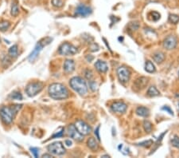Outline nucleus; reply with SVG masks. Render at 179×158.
I'll list each match as a JSON object with an SVG mask.
<instances>
[{"label": "nucleus", "instance_id": "nucleus-1", "mask_svg": "<svg viewBox=\"0 0 179 158\" xmlns=\"http://www.w3.org/2000/svg\"><path fill=\"white\" fill-rule=\"evenodd\" d=\"M22 105H14L9 106H2L0 109V117L6 124H11L14 117L16 116Z\"/></svg>", "mask_w": 179, "mask_h": 158}, {"label": "nucleus", "instance_id": "nucleus-2", "mask_svg": "<svg viewBox=\"0 0 179 158\" xmlns=\"http://www.w3.org/2000/svg\"><path fill=\"white\" fill-rule=\"evenodd\" d=\"M48 92L50 97L55 100H64L69 97V91L64 85L61 83L51 84Z\"/></svg>", "mask_w": 179, "mask_h": 158}, {"label": "nucleus", "instance_id": "nucleus-3", "mask_svg": "<svg viewBox=\"0 0 179 158\" xmlns=\"http://www.w3.org/2000/svg\"><path fill=\"white\" fill-rule=\"evenodd\" d=\"M71 88L80 95H85L88 93V85L87 82L81 77H74L69 81Z\"/></svg>", "mask_w": 179, "mask_h": 158}, {"label": "nucleus", "instance_id": "nucleus-4", "mask_svg": "<svg viewBox=\"0 0 179 158\" xmlns=\"http://www.w3.org/2000/svg\"><path fill=\"white\" fill-rule=\"evenodd\" d=\"M51 41H52V39L50 38H43L42 40H41L39 42L37 43L35 47H34V49L33 50V51L30 53V54L29 55L28 59L30 60V62H33V61L38 57L40 52L42 50L43 47H44L45 45L50 44Z\"/></svg>", "mask_w": 179, "mask_h": 158}, {"label": "nucleus", "instance_id": "nucleus-5", "mask_svg": "<svg viewBox=\"0 0 179 158\" xmlns=\"http://www.w3.org/2000/svg\"><path fill=\"white\" fill-rule=\"evenodd\" d=\"M43 84L40 81H34L28 84L26 88V93L29 97H34L42 90Z\"/></svg>", "mask_w": 179, "mask_h": 158}, {"label": "nucleus", "instance_id": "nucleus-6", "mask_svg": "<svg viewBox=\"0 0 179 158\" xmlns=\"http://www.w3.org/2000/svg\"><path fill=\"white\" fill-rule=\"evenodd\" d=\"M58 53L63 56H70L76 54L77 53V48L74 46L72 44L69 42L62 43L58 49Z\"/></svg>", "mask_w": 179, "mask_h": 158}, {"label": "nucleus", "instance_id": "nucleus-7", "mask_svg": "<svg viewBox=\"0 0 179 158\" xmlns=\"http://www.w3.org/2000/svg\"><path fill=\"white\" fill-rule=\"evenodd\" d=\"M48 150L50 153H52L53 155L56 156H61L64 155L65 153V148H64V146L62 145L61 142L60 141H57L54 143H52L51 145L47 147Z\"/></svg>", "mask_w": 179, "mask_h": 158}, {"label": "nucleus", "instance_id": "nucleus-8", "mask_svg": "<svg viewBox=\"0 0 179 158\" xmlns=\"http://www.w3.org/2000/svg\"><path fill=\"white\" fill-rule=\"evenodd\" d=\"M117 76L122 83H126L131 77V72L126 67L120 66L117 69Z\"/></svg>", "mask_w": 179, "mask_h": 158}, {"label": "nucleus", "instance_id": "nucleus-9", "mask_svg": "<svg viewBox=\"0 0 179 158\" xmlns=\"http://www.w3.org/2000/svg\"><path fill=\"white\" fill-rule=\"evenodd\" d=\"M75 127H76V129H77V131L81 134H82L83 136L88 135V134L90 133L91 131H92L91 127L89 126L86 122L82 121V120L76 121V123H75Z\"/></svg>", "mask_w": 179, "mask_h": 158}, {"label": "nucleus", "instance_id": "nucleus-10", "mask_svg": "<svg viewBox=\"0 0 179 158\" xmlns=\"http://www.w3.org/2000/svg\"><path fill=\"white\" fill-rule=\"evenodd\" d=\"M177 44H178V39L174 35L168 36L163 42V46L167 50H174L177 46Z\"/></svg>", "mask_w": 179, "mask_h": 158}, {"label": "nucleus", "instance_id": "nucleus-11", "mask_svg": "<svg viewBox=\"0 0 179 158\" xmlns=\"http://www.w3.org/2000/svg\"><path fill=\"white\" fill-rule=\"evenodd\" d=\"M92 8L88 6H85L84 4H80L78 7L76 8V14L79 15V16L81 17H87L88 16L89 14H92Z\"/></svg>", "mask_w": 179, "mask_h": 158}, {"label": "nucleus", "instance_id": "nucleus-12", "mask_svg": "<svg viewBox=\"0 0 179 158\" xmlns=\"http://www.w3.org/2000/svg\"><path fill=\"white\" fill-rule=\"evenodd\" d=\"M68 132H69V135L70 137H72L74 140H76L77 141H83V135L81 134L77 131V129H76V127L73 124H70L68 128Z\"/></svg>", "mask_w": 179, "mask_h": 158}, {"label": "nucleus", "instance_id": "nucleus-13", "mask_svg": "<svg viewBox=\"0 0 179 158\" xmlns=\"http://www.w3.org/2000/svg\"><path fill=\"white\" fill-rule=\"evenodd\" d=\"M111 109L115 113H124L126 112V109H127V105L123 101H116V102H114L111 105Z\"/></svg>", "mask_w": 179, "mask_h": 158}, {"label": "nucleus", "instance_id": "nucleus-14", "mask_svg": "<svg viewBox=\"0 0 179 158\" xmlns=\"http://www.w3.org/2000/svg\"><path fill=\"white\" fill-rule=\"evenodd\" d=\"M95 68L100 73H106L107 71V69H108L107 63L104 62V61H101V60H98L97 62H95Z\"/></svg>", "mask_w": 179, "mask_h": 158}, {"label": "nucleus", "instance_id": "nucleus-15", "mask_svg": "<svg viewBox=\"0 0 179 158\" xmlns=\"http://www.w3.org/2000/svg\"><path fill=\"white\" fill-rule=\"evenodd\" d=\"M148 83V79L145 77H141L138 78L135 81V86L136 88H138V89H142L145 88L146 86Z\"/></svg>", "mask_w": 179, "mask_h": 158}, {"label": "nucleus", "instance_id": "nucleus-16", "mask_svg": "<svg viewBox=\"0 0 179 158\" xmlns=\"http://www.w3.org/2000/svg\"><path fill=\"white\" fill-rule=\"evenodd\" d=\"M64 70L65 73H72L75 69V62L73 60L68 59L64 63Z\"/></svg>", "mask_w": 179, "mask_h": 158}, {"label": "nucleus", "instance_id": "nucleus-17", "mask_svg": "<svg viewBox=\"0 0 179 158\" xmlns=\"http://www.w3.org/2000/svg\"><path fill=\"white\" fill-rule=\"evenodd\" d=\"M136 114L138 116H140V117H146L149 116L150 114V111L148 110L147 108L143 107V106H140V107H138L136 109Z\"/></svg>", "mask_w": 179, "mask_h": 158}, {"label": "nucleus", "instance_id": "nucleus-18", "mask_svg": "<svg viewBox=\"0 0 179 158\" xmlns=\"http://www.w3.org/2000/svg\"><path fill=\"white\" fill-rule=\"evenodd\" d=\"M87 145H88V147L90 149L93 151H95L99 147V145L96 142L95 138H93V137H90V138H88V141H87Z\"/></svg>", "mask_w": 179, "mask_h": 158}, {"label": "nucleus", "instance_id": "nucleus-19", "mask_svg": "<svg viewBox=\"0 0 179 158\" xmlns=\"http://www.w3.org/2000/svg\"><path fill=\"white\" fill-rule=\"evenodd\" d=\"M153 59L157 63H162L165 59V54L162 52H157L152 56Z\"/></svg>", "mask_w": 179, "mask_h": 158}, {"label": "nucleus", "instance_id": "nucleus-20", "mask_svg": "<svg viewBox=\"0 0 179 158\" xmlns=\"http://www.w3.org/2000/svg\"><path fill=\"white\" fill-rule=\"evenodd\" d=\"M9 56L11 57H17L18 55V47L17 45H13L8 51Z\"/></svg>", "mask_w": 179, "mask_h": 158}, {"label": "nucleus", "instance_id": "nucleus-21", "mask_svg": "<svg viewBox=\"0 0 179 158\" xmlns=\"http://www.w3.org/2000/svg\"><path fill=\"white\" fill-rule=\"evenodd\" d=\"M145 70L148 73H154L156 70L155 65L150 61H146L145 64Z\"/></svg>", "mask_w": 179, "mask_h": 158}, {"label": "nucleus", "instance_id": "nucleus-22", "mask_svg": "<svg viewBox=\"0 0 179 158\" xmlns=\"http://www.w3.org/2000/svg\"><path fill=\"white\" fill-rule=\"evenodd\" d=\"M160 94V92L157 89L155 86H150L147 90V95L153 98V97H157Z\"/></svg>", "mask_w": 179, "mask_h": 158}, {"label": "nucleus", "instance_id": "nucleus-23", "mask_svg": "<svg viewBox=\"0 0 179 158\" xmlns=\"http://www.w3.org/2000/svg\"><path fill=\"white\" fill-rule=\"evenodd\" d=\"M12 16L16 17L19 14V8L18 6V3L16 2H13L11 5V11H10Z\"/></svg>", "mask_w": 179, "mask_h": 158}, {"label": "nucleus", "instance_id": "nucleus-24", "mask_svg": "<svg viewBox=\"0 0 179 158\" xmlns=\"http://www.w3.org/2000/svg\"><path fill=\"white\" fill-rule=\"evenodd\" d=\"M10 98H11V99H13V100H22V95H21V93H20L19 91H14L13 93H10Z\"/></svg>", "mask_w": 179, "mask_h": 158}, {"label": "nucleus", "instance_id": "nucleus-25", "mask_svg": "<svg viewBox=\"0 0 179 158\" xmlns=\"http://www.w3.org/2000/svg\"><path fill=\"white\" fill-rule=\"evenodd\" d=\"M10 26V23L8 21H2L0 22V31L4 32V31H7Z\"/></svg>", "mask_w": 179, "mask_h": 158}, {"label": "nucleus", "instance_id": "nucleus-26", "mask_svg": "<svg viewBox=\"0 0 179 158\" xmlns=\"http://www.w3.org/2000/svg\"><path fill=\"white\" fill-rule=\"evenodd\" d=\"M143 128H144V130L146 133H150L153 129L152 124L149 121H144V122H143Z\"/></svg>", "mask_w": 179, "mask_h": 158}, {"label": "nucleus", "instance_id": "nucleus-27", "mask_svg": "<svg viewBox=\"0 0 179 158\" xmlns=\"http://www.w3.org/2000/svg\"><path fill=\"white\" fill-rule=\"evenodd\" d=\"M169 21L173 24H177L179 22V16L178 15H177V14H169Z\"/></svg>", "mask_w": 179, "mask_h": 158}, {"label": "nucleus", "instance_id": "nucleus-28", "mask_svg": "<svg viewBox=\"0 0 179 158\" xmlns=\"http://www.w3.org/2000/svg\"><path fill=\"white\" fill-rule=\"evenodd\" d=\"M149 17H151V20L152 21L156 22L160 19V14H158L156 11H152L149 14Z\"/></svg>", "mask_w": 179, "mask_h": 158}, {"label": "nucleus", "instance_id": "nucleus-29", "mask_svg": "<svg viewBox=\"0 0 179 158\" xmlns=\"http://www.w3.org/2000/svg\"><path fill=\"white\" fill-rule=\"evenodd\" d=\"M171 144L174 147L179 148V136L177 135L174 136V137L171 139Z\"/></svg>", "mask_w": 179, "mask_h": 158}, {"label": "nucleus", "instance_id": "nucleus-30", "mask_svg": "<svg viewBox=\"0 0 179 158\" xmlns=\"http://www.w3.org/2000/svg\"><path fill=\"white\" fill-rule=\"evenodd\" d=\"M84 75H85V78L89 81H92L93 78V73L92 70L90 69H86L84 71Z\"/></svg>", "mask_w": 179, "mask_h": 158}, {"label": "nucleus", "instance_id": "nucleus-31", "mask_svg": "<svg viewBox=\"0 0 179 158\" xmlns=\"http://www.w3.org/2000/svg\"><path fill=\"white\" fill-rule=\"evenodd\" d=\"M53 6H54L55 7H61L64 4L63 0H52Z\"/></svg>", "mask_w": 179, "mask_h": 158}, {"label": "nucleus", "instance_id": "nucleus-32", "mask_svg": "<svg viewBox=\"0 0 179 158\" xmlns=\"http://www.w3.org/2000/svg\"><path fill=\"white\" fill-rule=\"evenodd\" d=\"M151 145H153V141H151V140H149V141H143V142H141V143L138 144V145L143 146V147H150Z\"/></svg>", "mask_w": 179, "mask_h": 158}, {"label": "nucleus", "instance_id": "nucleus-33", "mask_svg": "<svg viewBox=\"0 0 179 158\" xmlns=\"http://www.w3.org/2000/svg\"><path fill=\"white\" fill-rule=\"evenodd\" d=\"M89 88L93 91V92H95L96 89H97V84L95 81H89Z\"/></svg>", "mask_w": 179, "mask_h": 158}, {"label": "nucleus", "instance_id": "nucleus-34", "mask_svg": "<svg viewBox=\"0 0 179 158\" xmlns=\"http://www.w3.org/2000/svg\"><path fill=\"white\" fill-rule=\"evenodd\" d=\"M30 152L33 154L34 157H39V149L38 148H30Z\"/></svg>", "mask_w": 179, "mask_h": 158}, {"label": "nucleus", "instance_id": "nucleus-35", "mask_svg": "<svg viewBox=\"0 0 179 158\" xmlns=\"http://www.w3.org/2000/svg\"><path fill=\"white\" fill-rule=\"evenodd\" d=\"M63 133H64V129H61V131L58 132V133H56L55 134H53L52 136V138H56V137H59V136H63Z\"/></svg>", "mask_w": 179, "mask_h": 158}, {"label": "nucleus", "instance_id": "nucleus-36", "mask_svg": "<svg viewBox=\"0 0 179 158\" xmlns=\"http://www.w3.org/2000/svg\"><path fill=\"white\" fill-rule=\"evenodd\" d=\"M95 136H96V139L98 141H100V125L95 129V132H94Z\"/></svg>", "mask_w": 179, "mask_h": 158}, {"label": "nucleus", "instance_id": "nucleus-37", "mask_svg": "<svg viewBox=\"0 0 179 158\" xmlns=\"http://www.w3.org/2000/svg\"><path fill=\"white\" fill-rule=\"evenodd\" d=\"M162 110H166V112L169 113L170 115H174V113H173V111H172V110L169 107H168V106H164V107H162Z\"/></svg>", "mask_w": 179, "mask_h": 158}, {"label": "nucleus", "instance_id": "nucleus-38", "mask_svg": "<svg viewBox=\"0 0 179 158\" xmlns=\"http://www.w3.org/2000/svg\"><path fill=\"white\" fill-rule=\"evenodd\" d=\"M64 143H65V145H66L67 146H71L72 145V141H70V140H66V141H64Z\"/></svg>", "mask_w": 179, "mask_h": 158}, {"label": "nucleus", "instance_id": "nucleus-39", "mask_svg": "<svg viewBox=\"0 0 179 158\" xmlns=\"http://www.w3.org/2000/svg\"><path fill=\"white\" fill-rule=\"evenodd\" d=\"M42 157H53L52 155H50V154H44L42 156Z\"/></svg>", "mask_w": 179, "mask_h": 158}, {"label": "nucleus", "instance_id": "nucleus-40", "mask_svg": "<svg viewBox=\"0 0 179 158\" xmlns=\"http://www.w3.org/2000/svg\"><path fill=\"white\" fill-rule=\"evenodd\" d=\"M178 108H179V103H178Z\"/></svg>", "mask_w": 179, "mask_h": 158}, {"label": "nucleus", "instance_id": "nucleus-41", "mask_svg": "<svg viewBox=\"0 0 179 158\" xmlns=\"http://www.w3.org/2000/svg\"><path fill=\"white\" fill-rule=\"evenodd\" d=\"M178 76H179V73H178Z\"/></svg>", "mask_w": 179, "mask_h": 158}, {"label": "nucleus", "instance_id": "nucleus-42", "mask_svg": "<svg viewBox=\"0 0 179 158\" xmlns=\"http://www.w3.org/2000/svg\"><path fill=\"white\" fill-rule=\"evenodd\" d=\"M0 42H1V40H0Z\"/></svg>", "mask_w": 179, "mask_h": 158}]
</instances>
